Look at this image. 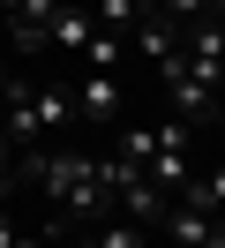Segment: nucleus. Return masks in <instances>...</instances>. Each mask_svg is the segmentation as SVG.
I'll list each match as a JSON object with an SVG mask.
<instances>
[{
  "instance_id": "20e7f679",
  "label": "nucleus",
  "mask_w": 225,
  "mask_h": 248,
  "mask_svg": "<svg viewBox=\"0 0 225 248\" xmlns=\"http://www.w3.org/2000/svg\"><path fill=\"white\" fill-rule=\"evenodd\" d=\"M83 233H90V248H150V233H143V226H128L120 211H105L98 226H83Z\"/></svg>"
},
{
  "instance_id": "0eeeda50",
  "label": "nucleus",
  "mask_w": 225,
  "mask_h": 248,
  "mask_svg": "<svg viewBox=\"0 0 225 248\" xmlns=\"http://www.w3.org/2000/svg\"><path fill=\"white\" fill-rule=\"evenodd\" d=\"M0 211H8V158H0Z\"/></svg>"
},
{
  "instance_id": "7ed1b4c3",
  "label": "nucleus",
  "mask_w": 225,
  "mask_h": 248,
  "mask_svg": "<svg viewBox=\"0 0 225 248\" xmlns=\"http://www.w3.org/2000/svg\"><path fill=\"white\" fill-rule=\"evenodd\" d=\"M173 196L188 203V211H203V218H218V211H225V166H195L188 181L173 188Z\"/></svg>"
},
{
  "instance_id": "f03ea898",
  "label": "nucleus",
  "mask_w": 225,
  "mask_h": 248,
  "mask_svg": "<svg viewBox=\"0 0 225 248\" xmlns=\"http://www.w3.org/2000/svg\"><path fill=\"white\" fill-rule=\"evenodd\" d=\"M83 38H90V0H60L53 16H45V53L53 61H75Z\"/></svg>"
},
{
  "instance_id": "423d86ee",
  "label": "nucleus",
  "mask_w": 225,
  "mask_h": 248,
  "mask_svg": "<svg viewBox=\"0 0 225 248\" xmlns=\"http://www.w3.org/2000/svg\"><path fill=\"white\" fill-rule=\"evenodd\" d=\"M15 83H23V76L0 61V158H8V98H15Z\"/></svg>"
},
{
  "instance_id": "f257e3e1",
  "label": "nucleus",
  "mask_w": 225,
  "mask_h": 248,
  "mask_svg": "<svg viewBox=\"0 0 225 248\" xmlns=\"http://www.w3.org/2000/svg\"><path fill=\"white\" fill-rule=\"evenodd\" d=\"M68 98H75V121H90V128H120V113H128L120 68H83V76L68 83Z\"/></svg>"
},
{
  "instance_id": "39448f33",
  "label": "nucleus",
  "mask_w": 225,
  "mask_h": 248,
  "mask_svg": "<svg viewBox=\"0 0 225 248\" xmlns=\"http://www.w3.org/2000/svg\"><path fill=\"white\" fill-rule=\"evenodd\" d=\"M75 61H83V68H120V61H128V38L90 23V38H83V53H75Z\"/></svg>"
}]
</instances>
